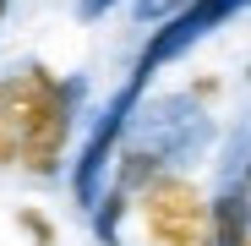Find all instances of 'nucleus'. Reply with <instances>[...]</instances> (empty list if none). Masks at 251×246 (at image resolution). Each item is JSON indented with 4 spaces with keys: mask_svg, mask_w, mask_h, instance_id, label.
Returning a JSON list of instances; mask_svg holds the SVG:
<instances>
[{
    "mask_svg": "<svg viewBox=\"0 0 251 246\" xmlns=\"http://www.w3.org/2000/svg\"><path fill=\"white\" fill-rule=\"evenodd\" d=\"M137 214L148 230V246H219L213 241V197L191 175L164 170L137 191Z\"/></svg>",
    "mask_w": 251,
    "mask_h": 246,
    "instance_id": "f257e3e1",
    "label": "nucleus"
},
{
    "mask_svg": "<svg viewBox=\"0 0 251 246\" xmlns=\"http://www.w3.org/2000/svg\"><path fill=\"white\" fill-rule=\"evenodd\" d=\"M76 99H82V82H60L55 71L38 66L33 115H27V137H22V170L27 175H60L66 142L76 126Z\"/></svg>",
    "mask_w": 251,
    "mask_h": 246,
    "instance_id": "f03ea898",
    "label": "nucleus"
},
{
    "mask_svg": "<svg viewBox=\"0 0 251 246\" xmlns=\"http://www.w3.org/2000/svg\"><path fill=\"white\" fill-rule=\"evenodd\" d=\"M137 93H142V77L131 71V82L115 93V104L99 115V126L88 132V142H82V159H76V170H71V191L82 208H99V197H104V170H109V159L126 137V126H131V109H137Z\"/></svg>",
    "mask_w": 251,
    "mask_h": 246,
    "instance_id": "7ed1b4c3",
    "label": "nucleus"
},
{
    "mask_svg": "<svg viewBox=\"0 0 251 246\" xmlns=\"http://www.w3.org/2000/svg\"><path fill=\"white\" fill-rule=\"evenodd\" d=\"M240 6H251V0H191L186 11H175L170 22H164V27L148 38V50H142V60H137V77L148 82L158 66H170L175 55H186V50L197 44V38H207L219 22H229Z\"/></svg>",
    "mask_w": 251,
    "mask_h": 246,
    "instance_id": "20e7f679",
    "label": "nucleus"
},
{
    "mask_svg": "<svg viewBox=\"0 0 251 246\" xmlns=\"http://www.w3.org/2000/svg\"><path fill=\"white\" fill-rule=\"evenodd\" d=\"M33 88H38V66H22V71H11V77H0V164H22Z\"/></svg>",
    "mask_w": 251,
    "mask_h": 246,
    "instance_id": "39448f33",
    "label": "nucleus"
},
{
    "mask_svg": "<svg viewBox=\"0 0 251 246\" xmlns=\"http://www.w3.org/2000/svg\"><path fill=\"white\" fill-rule=\"evenodd\" d=\"M191 0H137V17L142 22H170L175 11H186Z\"/></svg>",
    "mask_w": 251,
    "mask_h": 246,
    "instance_id": "423d86ee",
    "label": "nucleus"
},
{
    "mask_svg": "<svg viewBox=\"0 0 251 246\" xmlns=\"http://www.w3.org/2000/svg\"><path fill=\"white\" fill-rule=\"evenodd\" d=\"M17 224H22V230H33V241H38V246H55V224H50L44 214L22 208V214H17Z\"/></svg>",
    "mask_w": 251,
    "mask_h": 246,
    "instance_id": "0eeeda50",
    "label": "nucleus"
},
{
    "mask_svg": "<svg viewBox=\"0 0 251 246\" xmlns=\"http://www.w3.org/2000/svg\"><path fill=\"white\" fill-rule=\"evenodd\" d=\"M109 6H115V0H76V17H82V22H93V17H104Z\"/></svg>",
    "mask_w": 251,
    "mask_h": 246,
    "instance_id": "6e6552de",
    "label": "nucleus"
},
{
    "mask_svg": "<svg viewBox=\"0 0 251 246\" xmlns=\"http://www.w3.org/2000/svg\"><path fill=\"white\" fill-rule=\"evenodd\" d=\"M0 17H6V0H0Z\"/></svg>",
    "mask_w": 251,
    "mask_h": 246,
    "instance_id": "1a4fd4ad",
    "label": "nucleus"
},
{
    "mask_svg": "<svg viewBox=\"0 0 251 246\" xmlns=\"http://www.w3.org/2000/svg\"><path fill=\"white\" fill-rule=\"evenodd\" d=\"M246 246H251V230H246Z\"/></svg>",
    "mask_w": 251,
    "mask_h": 246,
    "instance_id": "9d476101",
    "label": "nucleus"
}]
</instances>
